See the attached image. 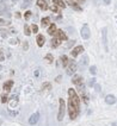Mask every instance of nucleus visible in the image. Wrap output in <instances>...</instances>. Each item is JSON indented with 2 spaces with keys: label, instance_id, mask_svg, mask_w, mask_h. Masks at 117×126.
<instances>
[{
  "label": "nucleus",
  "instance_id": "obj_20",
  "mask_svg": "<svg viewBox=\"0 0 117 126\" xmlns=\"http://www.w3.org/2000/svg\"><path fill=\"white\" fill-rule=\"evenodd\" d=\"M61 62H62V65L66 68V67L68 65V63H69V61H68V57H67V56H62V57H61Z\"/></svg>",
  "mask_w": 117,
  "mask_h": 126
},
{
  "label": "nucleus",
  "instance_id": "obj_30",
  "mask_svg": "<svg viewBox=\"0 0 117 126\" xmlns=\"http://www.w3.org/2000/svg\"><path fill=\"white\" fill-rule=\"evenodd\" d=\"M94 83H96V79H92V80H90V82H89V86H90V87H93Z\"/></svg>",
  "mask_w": 117,
  "mask_h": 126
},
{
  "label": "nucleus",
  "instance_id": "obj_5",
  "mask_svg": "<svg viewBox=\"0 0 117 126\" xmlns=\"http://www.w3.org/2000/svg\"><path fill=\"white\" fill-rule=\"evenodd\" d=\"M82 51H84V46H82V45H78V46H75V48L72 50L71 55H72L73 57H77V56L80 55Z\"/></svg>",
  "mask_w": 117,
  "mask_h": 126
},
{
  "label": "nucleus",
  "instance_id": "obj_31",
  "mask_svg": "<svg viewBox=\"0 0 117 126\" xmlns=\"http://www.w3.org/2000/svg\"><path fill=\"white\" fill-rule=\"evenodd\" d=\"M42 89H50V84H49L48 82H47V83H44V84H43V88H42Z\"/></svg>",
  "mask_w": 117,
  "mask_h": 126
},
{
  "label": "nucleus",
  "instance_id": "obj_21",
  "mask_svg": "<svg viewBox=\"0 0 117 126\" xmlns=\"http://www.w3.org/2000/svg\"><path fill=\"white\" fill-rule=\"evenodd\" d=\"M24 33H25L26 36H30V33H31L30 26H27V25H25V26H24Z\"/></svg>",
  "mask_w": 117,
  "mask_h": 126
},
{
  "label": "nucleus",
  "instance_id": "obj_3",
  "mask_svg": "<svg viewBox=\"0 0 117 126\" xmlns=\"http://www.w3.org/2000/svg\"><path fill=\"white\" fill-rule=\"evenodd\" d=\"M77 63L74 62V61H69V63H68V65L66 67V70H67V74L68 75H73L74 73L77 72Z\"/></svg>",
  "mask_w": 117,
  "mask_h": 126
},
{
  "label": "nucleus",
  "instance_id": "obj_36",
  "mask_svg": "<svg viewBox=\"0 0 117 126\" xmlns=\"http://www.w3.org/2000/svg\"><path fill=\"white\" fill-rule=\"evenodd\" d=\"M2 60H4V56H2V55H0V61H2Z\"/></svg>",
  "mask_w": 117,
  "mask_h": 126
},
{
  "label": "nucleus",
  "instance_id": "obj_29",
  "mask_svg": "<svg viewBox=\"0 0 117 126\" xmlns=\"http://www.w3.org/2000/svg\"><path fill=\"white\" fill-rule=\"evenodd\" d=\"M52 11H53V12H55V13H57V12H59V6L54 4V6H52Z\"/></svg>",
  "mask_w": 117,
  "mask_h": 126
},
{
  "label": "nucleus",
  "instance_id": "obj_11",
  "mask_svg": "<svg viewBox=\"0 0 117 126\" xmlns=\"http://www.w3.org/2000/svg\"><path fill=\"white\" fill-rule=\"evenodd\" d=\"M55 36L57 37V38H60L61 41H66L67 39V36H66V33L63 32L62 30H57L56 33H55Z\"/></svg>",
  "mask_w": 117,
  "mask_h": 126
},
{
  "label": "nucleus",
  "instance_id": "obj_1",
  "mask_svg": "<svg viewBox=\"0 0 117 126\" xmlns=\"http://www.w3.org/2000/svg\"><path fill=\"white\" fill-rule=\"evenodd\" d=\"M68 96H69V100H68V113H69V118L72 120H74L78 117L79 111H80V100H79V96H78L77 92L73 88L68 89Z\"/></svg>",
  "mask_w": 117,
  "mask_h": 126
},
{
  "label": "nucleus",
  "instance_id": "obj_17",
  "mask_svg": "<svg viewBox=\"0 0 117 126\" xmlns=\"http://www.w3.org/2000/svg\"><path fill=\"white\" fill-rule=\"evenodd\" d=\"M41 24H42V26H43V27L49 26V25H50V18H49V17L42 18V20H41Z\"/></svg>",
  "mask_w": 117,
  "mask_h": 126
},
{
  "label": "nucleus",
  "instance_id": "obj_4",
  "mask_svg": "<svg viewBox=\"0 0 117 126\" xmlns=\"http://www.w3.org/2000/svg\"><path fill=\"white\" fill-rule=\"evenodd\" d=\"M81 37L84 38V39H89L91 36V32H90V29H89V26L87 25H84V26L81 27Z\"/></svg>",
  "mask_w": 117,
  "mask_h": 126
},
{
  "label": "nucleus",
  "instance_id": "obj_39",
  "mask_svg": "<svg viewBox=\"0 0 117 126\" xmlns=\"http://www.w3.org/2000/svg\"><path fill=\"white\" fill-rule=\"evenodd\" d=\"M0 1H1V0H0Z\"/></svg>",
  "mask_w": 117,
  "mask_h": 126
},
{
  "label": "nucleus",
  "instance_id": "obj_14",
  "mask_svg": "<svg viewBox=\"0 0 117 126\" xmlns=\"http://www.w3.org/2000/svg\"><path fill=\"white\" fill-rule=\"evenodd\" d=\"M67 1H68V4H69L74 10H77V11H81V7L77 4V1H75V0H67Z\"/></svg>",
  "mask_w": 117,
  "mask_h": 126
},
{
  "label": "nucleus",
  "instance_id": "obj_18",
  "mask_svg": "<svg viewBox=\"0 0 117 126\" xmlns=\"http://www.w3.org/2000/svg\"><path fill=\"white\" fill-rule=\"evenodd\" d=\"M53 1H54L55 5H57L60 9H65V7H66V4H65L63 0H53Z\"/></svg>",
  "mask_w": 117,
  "mask_h": 126
},
{
  "label": "nucleus",
  "instance_id": "obj_23",
  "mask_svg": "<svg viewBox=\"0 0 117 126\" xmlns=\"http://www.w3.org/2000/svg\"><path fill=\"white\" fill-rule=\"evenodd\" d=\"M10 21L9 20H6V19H0V26H2V25H9Z\"/></svg>",
  "mask_w": 117,
  "mask_h": 126
},
{
  "label": "nucleus",
  "instance_id": "obj_13",
  "mask_svg": "<svg viewBox=\"0 0 117 126\" xmlns=\"http://www.w3.org/2000/svg\"><path fill=\"white\" fill-rule=\"evenodd\" d=\"M36 41H37V45H38V46H43V45H44V42H45V38L43 35H38Z\"/></svg>",
  "mask_w": 117,
  "mask_h": 126
},
{
  "label": "nucleus",
  "instance_id": "obj_19",
  "mask_svg": "<svg viewBox=\"0 0 117 126\" xmlns=\"http://www.w3.org/2000/svg\"><path fill=\"white\" fill-rule=\"evenodd\" d=\"M79 64H80L81 67H86V65L89 64V57H87V56H84L80 60V63H79Z\"/></svg>",
  "mask_w": 117,
  "mask_h": 126
},
{
  "label": "nucleus",
  "instance_id": "obj_24",
  "mask_svg": "<svg viewBox=\"0 0 117 126\" xmlns=\"http://www.w3.org/2000/svg\"><path fill=\"white\" fill-rule=\"evenodd\" d=\"M31 31H32L34 33H37V32H38V26H37L36 24L31 25Z\"/></svg>",
  "mask_w": 117,
  "mask_h": 126
},
{
  "label": "nucleus",
  "instance_id": "obj_34",
  "mask_svg": "<svg viewBox=\"0 0 117 126\" xmlns=\"http://www.w3.org/2000/svg\"><path fill=\"white\" fill-rule=\"evenodd\" d=\"M104 1V4H106V5H109L110 2H111V0H103Z\"/></svg>",
  "mask_w": 117,
  "mask_h": 126
},
{
  "label": "nucleus",
  "instance_id": "obj_16",
  "mask_svg": "<svg viewBox=\"0 0 117 126\" xmlns=\"http://www.w3.org/2000/svg\"><path fill=\"white\" fill-rule=\"evenodd\" d=\"M56 31H57V29H56V25L55 24H52V25H49V29H48V33L49 35H55L56 33Z\"/></svg>",
  "mask_w": 117,
  "mask_h": 126
},
{
  "label": "nucleus",
  "instance_id": "obj_37",
  "mask_svg": "<svg viewBox=\"0 0 117 126\" xmlns=\"http://www.w3.org/2000/svg\"><path fill=\"white\" fill-rule=\"evenodd\" d=\"M13 1H18V0H13Z\"/></svg>",
  "mask_w": 117,
  "mask_h": 126
},
{
  "label": "nucleus",
  "instance_id": "obj_32",
  "mask_svg": "<svg viewBox=\"0 0 117 126\" xmlns=\"http://www.w3.org/2000/svg\"><path fill=\"white\" fill-rule=\"evenodd\" d=\"M96 90H97V92H100V86H99V84H96Z\"/></svg>",
  "mask_w": 117,
  "mask_h": 126
},
{
  "label": "nucleus",
  "instance_id": "obj_10",
  "mask_svg": "<svg viewBox=\"0 0 117 126\" xmlns=\"http://www.w3.org/2000/svg\"><path fill=\"white\" fill-rule=\"evenodd\" d=\"M12 86H13V81L12 80L5 82L4 83V90H5V93H9L10 90H11V88H12Z\"/></svg>",
  "mask_w": 117,
  "mask_h": 126
},
{
  "label": "nucleus",
  "instance_id": "obj_22",
  "mask_svg": "<svg viewBox=\"0 0 117 126\" xmlns=\"http://www.w3.org/2000/svg\"><path fill=\"white\" fill-rule=\"evenodd\" d=\"M90 73L92 74V75H96V74H97V68H96V65L90 67Z\"/></svg>",
  "mask_w": 117,
  "mask_h": 126
},
{
  "label": "nucleus",
  "instance_id": "obj_33",
  "mask_svg": "<svg viewBox=\"0 0 117 126\" xmlns=\"http://www.w3.org/2000/svg\"><path fill=\"white\" fill-rule=\"evenodd\" d=\"M1 35H2V37H6L7 33H6V31H4V30H2V31H1Z\"/></svg>",
  "mask_w": 117,
  "mask_h": 126
},
{
  "label": "nucleus",
  "instance_id": "obj_2",
  "mask_svg": "<svg viewBox=\"0 0 117 126\" xmlns=\"http://www.w3.org/2000/svg\"><path fill=\"white\" fill-rule=\"evenodd\" d=\"M65 111H66V104H65V100L60 99V108H59V114H57V120L61 121L65 117Z\"/></svg>",
  "mask_w": 117,
  "mask_h": 126
},
{
  "label": "nucleus",
  "instance_id": "obj_25",
  "mask_svg": "<svg viewBox=\"0 0 117 126\" xmlns=\"http://www.w3.org/2000/svg\"><path fill=\"white\" fill-rule=\"evenodd\" d=\"M30 2H31V0H24V2H23V9H25V7H27L29 5H30Z\"/></svg>",
  "mask_w": 117,
  "mask_h": 126
},
{
  "label": "nucleus",
  "instance_id": "obj_7",
  "mask_svg": "<svg viewBox=\"0 0 117 126\" xmlns=\"http://www.w3.org/2000/svg\"><path fill=\"white\" fill-rule=\"evenodd\" d=\"M37 6L42 10V11L48 10V4H47V1H45V0H37Z\"/></svg>",
  "mask_w": 117,
  "mask_h": 126
},
{
  "label": "nucleus",
  "instance_id": "obj_35",
  "mask_svg": "<svg viewBox=\"0 0 117 126\" xmlns=\"http://www.w3.org/2000/svg\"><path fill=\"white\" fill-rule=\"evenodd\" d=\"M24 49H25V50H27V43H26V42L24 43Z\"/></svg>",
  "mask_w": 117,
  "mask_h": 126
},
{
  "label": "nucleus",
  "instance_id": "obj_12",
  "mask_svg": "<svg viewBox=\"0 0 117 126\" xmlns=\"http://www.w3.org/2000/svg\"><path fill=\"white\" fill-rule=\"evenodd\" d=\"M72 82L74 84H77V86H79L82 83V77H81L80 75H74V77L72 79Z\"/></svg>",
  "mask_w": 117,
  "mask_h": 126
},
{
  "label": "nucleus",
  "instance_id": "obj_27",
  "mask_svg": "<svg viewBox=\"0 0 117 126\" xmlns=\"http://www.w3.org/2000/svg\"><path fill=\"white\" fill-rule=\"evenodd\" d=\"M1 101H2V104H6V102H7V94H6V93L1 96Z\"/></svg>",
  "mask_w": 117,
  "mask_h": 126
},
{
  "label": "nucleus",
  "instance_id": "obj_8",
  "mask_svg": "<svg viewBox=\"0 0 117 126\" xmlns=\"http://www.w3.org/2000/svg\"><path fill=\"white\" fill-rule=\"evenodd\" d=\"M108 31H106V29H103V44H104V48H105V50L108 51Z\"/></svg>",
  "mask_w": 117,
  "mask_h": 126
},
{
  "label": "nucleus",
  "instance_id": "obj_28",
  "mask_svg": "<svg viewBox=\"0 0 117 126\" xmlns=\"http://www.w3.org/2000/svg\"><path fill=\"white\" fill-rule=\"evenodd\" d=\"M30 17H31V12H30V11H26L25 14H24V18L27 20V19H30Z\"/></svg>",
  "mask_w": 117,
  "mask_h": 126
},
{
  "label": "nucleus",
  "instance_id": "obj_9",
  "mask_svg": "<svg viewBox=\"0 0 117 126\" xmlns=\"http://www.w3.org/2000/svg\"><path fill=\"white\" fill-rule=\"evenodd\" d=\"M105 102L109 104V105H114V104H116V98L114 96V95H106L105 96Z\"/></svg>",
  "mask_w": 117,
  "mask_h": 126
},
{
  "label": "nucleus",
  "instance_id": "obj_26",
  "mask_svg": "<svg viewBox=\"0 0 117 126\" xmlns=\"http://www.w3.org/2000/svg\"><path fill=\"white\" fill-rule=\"evenodd\" d=\"M45 60H47L49 63H52V62H53V56H52L50 54H48L47 56H45Z\"/></svg>",
  "mask_w": 117,
  "mask_h": 126
},
{
  "label": "nucleus",
  "instance_id": "obj_38",
  "mask_svg": "<svg viewBox=\"0 0 117 126\" xmlns=\"http://www.w3.org/2000/svg\"><path fill=\"white\" fill-rule=\"evenodd\" d=\"M0 69H1V65H0Z\"/></svg>",
  "mask_w": 117,
  "mask_h": 126
},
{
  "label": "nucleus",
  "instance_id": "obj_6",
  "mask_svg": "<svg viewBox=\"0 0 117 126\" xmlns=\"http://www.w3.org/2000/svg\"><path fill=\"white\" fill-rule=\"evenodd\" d=\"M38 119H39V113H38V112H36V113H34V114L30 117V119H29V124L35 125L37 121H38Z\"/></svg>",
  "mask_w": 117,
  "mask_h": 126
},
{
  "label": "nucleus",
  "instance_id": "obj_15",
  "mask_svg": "<svg viewBox=\"0 0 117 126\" xmlns=\"http://www.w3.org/2000/svg\"><path fill=\"white\" fill-rule=\"evenodd\" d=\"M60 44H61V39L55 36L54 38L52 39V46H53V48H57Z\"/></svg>",
  "mask_w": 117,
  "mask_h": 126
}]
</instances>
